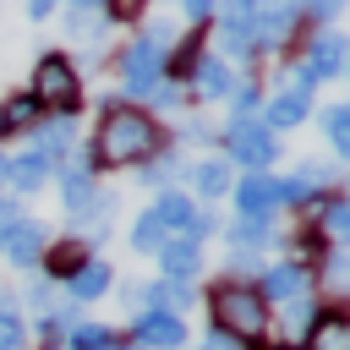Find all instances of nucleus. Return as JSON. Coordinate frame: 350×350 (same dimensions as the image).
I'll list each match as a JSON object with an SVG mask.
<instances>
[{
    "label": "nucleus",
    "mask_w": 350,
    "mask_h": 350,
    "mask_svg": "<svg viewBox=\"0 0 350 350\" xmlns=\"http://www.w3.org/2000/svg\"><path fill=\"white\" fill-rule=\"evenodd\" d=\"M339 5H345V0H295L301 22H334V16H339Z\"/></svg>",
    "instance_id": "33"
},
{
    "label": "nucleus",
    "mask_w": 350,
    "mask_h": 350,
    "mask_svg": "<svg viewBox=\"0 0 350 350\" xmlns=\"http://www.w3.org/2000/svg\"><path fill=\"white\" fill-rule=\"evenodd\" d=\"M159 279H197V268H202V241H191V235H170L159 252Z\"/></svg>",
    "instance_id": "14"
},
{
    "label": "nucleus",
    "mask_w": 350,
    "mask_h": 350,
    "mask_svg": "<svg viewBox=\"0 0 350 350\" xmlns=\"http://www.w3.org/2000/svg\"><path fill=\"white\" fill-rule=\"evenodd\" d=\"M312 230H317V235H334V241H339V235L350 230V202H345L339 191H328V197H323V208H317V224H312Z\"/></svg>",
    "instance_id": "24"
},
{
    "label": "nucleus",
    "mask_w": 350,
    "mask_h": 350,
    "mask_svg": "<svg viewBox=\"0 0 350 350\" xmlns=\"http://www.w3.org/2000/svg\"><path fill=\"white\" fill-rule=\"evenodd\" d=\"M164 241H170V230H164V224L153 219V208L131 219V252H159Z\"/></svg>",
    "instance_id": "28"
},
{
    "label": "nucleus",
    "mask_w": 350,
    "mask_h": 350,
    "mask_svg": "<svg viewBox=\"0 0 350 350\" xmlns=\"http://www.w3.org/2000/svg\"><path fill=\"white\" fill-rule=\"evenodd\" d=\"M71 5H77V11H93V5H104V0H71Z\"/></svg>",
    "instance_id": "41"
},
{
    "label": "nucleus",
    "mask_w": 350,
    "mask_h": 350,
    "mask_svg": "<svg viewBox=\"0 0 350 350\" xmlns=\"http://www.w3.org/2000/svg\"><path fill=\"white\" fill-rule=\"evenodd\" d=\"M180 170H186V164H180V153H164V159L142 164V175H137V180H142V186H159V191H170V180H175Z\"/></svg>",
    "instance_id": "31"
},
{
    "label": "nucleus",
    "mask_w": 350,
    "mask_h": 350,
    "mask_svg": "<svg viewBox=\"0 0 350 350\" xmlns=\"http://www.w3.org/2000/svg\"><path fill=\"white\" fill-rule=\"evenodd\" d=\"M268 235H273V219H246V213H241V219L224 230V241H230L235 252H252V246H262Z\"/></svg>",
    "instance_id": "25"
},
{
    "label": "nucleus",
    "mask_w": 350,
    "mask_h": 350,
    "mask_svg": "<svg viewBox=\"0 0 350 350\" xmlns=\"http://www.w3.org/2000/svg\"><path fill=\"white\" fill-rule=\"evenodd\" d=\"M224 159L246 170H268L279 159V137L262 131V120H230L224 126Z\"/></svg>",
    "instance_id": "5"
},
{
    "label": "nucleus",
    "mask_w": 350,
    "mask_h": 350,
    "mask_svg": "<svg viewBox=\"0 0 350 350\" xmlns=\"http://www.w3.org/2000/svg\"><path fill=\"white\" fill-rule=\"evenodd\" d=\"M55 180H60V202H66V213H88V202L98 197V180H93V164H88V159L55 164Z\"/></svg>",
    "instance_id": "13"
},
{
    "label": "nucleus",
    "mask_w": 350,
    "mask_h": 350,
    "mask_svg": "<svg viewBox=\"0 0 350 350\" xmlns=\"http://www.w3.org/2000/svg\"><path fill=\"white\" fill-rule=\"evenodd\" d=\"M306 115H312V93H306V88H279V93L257 109L262 131H273V137H279V131H290V126H301Z\"/></svg>",
    "instance_id": "11"
},
{
    "label": "nucleus",
    "mask_w": 350,
    "mask_h": 350,
    "mask_svg": "<svg viewBox=\"0 0 350 350\" xmlns=\"http://www.w3.org/2000/svg\"><path fill=\"white\" fill-rule=\"evenodd\" d=\"M345 49H350V44H345V38L334 33V27H323V33H317V38L306 44V60L295 66L290 88H306V93H312L317 82H334V77L345 71Z\"/></svg>",
    "instance_id": "6"
},
{
    "label": "nucleus",
    "mask_w": 350,
    "mask_h": 350,
    "mask_svg": "<svg viewBox=\"0 0 350 350\" xmlns=\"http://www.w3.org/2000/svg\"><path fill=\"white\" fill-rule=\"evenodd\" d=\"M55 5H60V0H27V16L44 22V16H55Z\"/></svg>",
    "instance_id": "38"
},
{
    "label": "nucleus",
    "mask_w": 350,
    "mask_h": 350,
    "mask_svg": "<svg viewBox=\"0 0 350 350\" xmlns=\"http://www.w3.org/2000/svg\"><path fill=\"white\" fill-rule=\"evenodd\" d=\"M197 350H241V345H235V339H224V334H213V328H208V339H202V345H197Z\"/></svg>",
    "instance_id": "39"
},
{
    "label": "nucleus",
    "mask_w": 350,
    "mask_h": 350,
    "mask_svg": "<svg viewBox=\"0 0 350 350\" xmlns=\"http://www.w3.org/2000/svg\"><path fill=\"white\" fill-rule=\"evenodd\" d=\"M44 180H55V159H44L38 148H27V153L11 159L5 191H11V197H33V191H44Z\"/></svg>",
    "instance_id": "15"
},
{
    "label": "nucleus",
    "mask_w": 350,
    "mask_h": 350,
    "mask_svg": "<svg viewBox=\"0 0 350 350\" xmlns=\"http://www.w3.org/2000/svg\"><path fill=\"white\" fill-rule=\"evenodd\" d=\"M159 148H164V126H159L148 109H137V104H109V109L98 115L88 164H93V170H126V164H148Z\"/></svg>",
    "instance_id": "1"
},
{
    "label": "nucleus",
    "mask_w": 350,
    "mask_h": 350,
    "mask_svg": "<svg viewBox=\"0 0 350 350\" xmlns=\"http://www.w3.org/2000/svg\"><path fill=\"white\" fill-rule=\"evenodd\" d=\"M323 191H334V170H328V164H301L295 175L279 180V208H306V202H317Z\"/></svg>",
    "instance_id": "12"
},
{
    "label": "nucleus",
    "mask_w": 350,
    "mask_h": 350,
    "mask_svg": "<svg viewBox=\"0 0 350 350\" xmlns=\"http://www.w3.org/2000/svg\"><path fill=\"white\" fill-rule=\"evenodd\" d=\"M257 11H262V0H219V27H230V33H252L257 27Z\"/></svg>",
    "instance_id": "26"
},
{
    "label": "nucleus",
    "mask_w": 350,
    "mask_h": 350,
    "mask_svg": "<svg viewBox=\"0 0 350 350\" xmlns=\"http://www.w3.org/2000/svg\"><path fill=\"white\" fill-rule=\"evenodd\" d=\"M16 219H27V213H22V197H0V230L16 224Z\"/></svg>",
    "instance_id": "36"
},
{
    "label": "nucleus",
    "mask_w": 350,
    "mask_h": 350,
    "mask_svg": "<svg viewBox=\"0 0 350 350\" xmlns=\"http://www.w3.org/2000/svg\"><path fill=\"white\" fill-rule=\"evenodd\" d=\"M197 93H202L208 104L230 98V93H235V71H230V60H219V55H202V60H197Z\"/></svg>",
    "instance_id": "20"
},
{
    "label": "nucleus",
    "mask_w": 350,
    "mask_h": 350,
    "mask_svg": "<svg viewBox=\"0 0 350 350\" xmlns=\"http://www.w3.org/2000/svg\"><path fill=\"white\" fill-rule=\"evenodd\" d=\"M22 345H27L22 317H16V312H0V350H22Z\"/></svg>",
    "instance_id": "34"
},
{
    "label": "nucleus",
    "mask_w": 350,
    "mask_h": 350,
    "mask_svg": "<svg viewBox=\"0 0 350 350\" xmlns=\"http://www.w3.org/2000/svg\"><path fill=\"white\" fill-rule=\"evenodd\" d=\"M284 306H290V334H306L323 301H312V295H301V301H284Z\"/></svg>",
    "instance_id": "32"
},
{
    "label": "nucleus",
    "mask_w": 350,
    "mask_h": 350,
    "mask_svg": "<svg viewBox=\"0 0 350 350\" xmlns=\"http://www.w3.org/2000/svg\"><path fill=\"white\" fill-rule=\"evenodd\" d=\"M38 120H44V104H38L27 88L0 104V137H11V131H38Z\"/></svg>",
    "instance_id": "19"
},
{
    "label": "nucleus",
    "mask_w": 350,
    "mask_h": 350,
    "mask_svg": "<svg viewBox=\"0 0 350 350\" xmlns=\"http://www.w3.org/2000/svg\"><path fill=\"white\" fill-rule=\"evenodd\" d=\"M230 186H235V164L230 159H197V170H191V191L197 197H208V202H219V197H230Z\"/></svg>",
    "instance_id": "17"
},
{
    "label": "nucleus",
    "mask_w": 350,
    "mask_h": 350,
    "mask_svg": "<svg viewBox=\"0 0 350 350\" xmlns=\"http://www.w3.org/2000/svg\"><path fill=\"white\" fill-rule=\"evenodd\" d=\"M306 350H350V317H345V306H334V301L317 306V317L306 328Z\"/></svg>",
    "instance_id": "16"
},
{
    "label": "nucleus",
    "mask_w": 350,
    "mask_h": 350,
    "mask_svg": "<svg viewBox=\"0 0 350 350\" xmlns=\"http://www.w3.org/2000/svg\"><path fill=\"white\" fill-rule=\"evenodd\" d=\"M224 104H230L235 120H257V109H262V88H257V82H235V93H230Z\"/></svg>",
    "instance_id": "29"
},
{
    "label": "nucleus",
    "mask_w": 350,
    "mask_h": 350,
    "mask_svg": "<svg viewBox=\"0 0 350 350\" xmlns=\"http://www.w3.org/2000/svg\"><path fill=\"white\" fill-rule=\"evenodd\" d=\"M170 33L164 27H148V33H137L131 44H126V55H120V82H126V104H137V98H148L159 82H164V60H170V44H164Z\"/></svg>",
    "instance_id": "3"
},
{
    "label": "nucleus",
    "mask_w": 350,
    "mask_h": 350,
    "mask_svg": "<svg viewBox=\"0 0 350 350\" xmlns=\"http://www.w3.org/2000/svg\"><path fill=\"white\" fill-rule=\"evenodd\" d=\"M104 5H109V16H115V22H131V16H137L148 0H104Z\"/></svg>",
    "instance_id": "35"
},
{
    "label": "nucleus",
    "mask_w": 350,
    "mask_h": 350,
    "mask_svg": "<svg viewBox=\"0 0 350 350\" xmlns=\"http://www.w3.org/2000/svg\"><path fill=\"white\" fill-rule=\"evenodd\" d=\"M175 5H180V11H186V16H197V22H202V16H213V11H219V0H175Z\"/></svg>",
    "instance_id": "37"
},
{
    "label": "nucleus",
    "mask_w": 350,
    "mask_h": 350,
    "mask_svg": "<svg viewBox=\"0 0 350 350\" xmlns=\"http://www.w3.org/2000/svg\"><path fill=\"white\" fill-rule=\"evenodd\" d=\"M27 93L44 104V115H49V109H55V115H77V104H82V77H77V66H71L66 55H38Z\"/></svg>",
    "instance_id": "4"
},
{
    "label": "nucleus",
    "mask_w": 350,
    "mask_h": 350,
    "mask_svg": "<svg viewBox=\"0 0 350 350\" xmlns=\"http://www.w3.org/2000/svg\"><path fill=\"white\" fill-rule=\"evenodd\" d=\"M230 191H235V208L246 219H273L279 213V175H268V170H246Z\"/></svg>",
    "instance_id": "9"
},
{
    "label": "nucleus",
    "mask_w": 350,
    "mask_h": 350,
    "mask_svg": "<svg viewBox=\"0 0 350 350\" xmlns=\"http://www.w3.org/2000/svg\"><path fill=\"white\" fill-rule=\"evenodd\" d=\"M109 284H115L109 262H104V257H88V262H82V268L66 279V295H71V306H82V301H98Z\"/></svg>",
    "instance_id": "18"
},
{
    "label": "nucleus",
    "mask_w": 350,
    "mask_h": 350,
    "mask_svg": "<svg viewBox=\"0 0 350 350\" xmlns=\"http://www.w3.org/2000/svg\"><path fill=\"white\" fill-rule=\"evenodd\" d=\"M66 350H120V339L104 328V323H77L66 334Z\"/></svg>",
    "instance_id": "27"
},
{
    "label": "nucleus",
    "mask_w": 350,
    "mask_h": 350,
    "mask_svg": "<svg viewBox=\"0 0 350 350\" xmlns=\"http://www.w3.org/2000/svg\"><path fill=\"white\" fill-rule=\"evenodd\" d=\"M323 131H328L334 153H350V109H345V104H328V109H323Z\"/></svg>",
    "instance_id": "30"
},
{
    "label": "nucleus",
    "mask_w": 350,
    "mask_h": 350,
    "mask_svg": "<svg viewBox=\"0 0 350 350\" xmlns=\"http://www.w3.org/2000/svg\"><path fill=\"white\" fill-rule=\"evenodd\" d=\"M93 252H88V241H60V246H44V279H71L82 262H88Z\"/></svg>",
    "instance_id": "22"
},
{
    "label": "nucleus",
    "mask_w": 350,
    "mask_h": 350,
    "mask_svg": "<svg viewBox=\"0 0 350 350\" xmlns=\"http://www.w3.org/2000/svg\"><path fill=\"white\" fill-rule=\"evenodd\" d=\"M33 137H38V153L60 164V159L71 153V142H77V120H71V115H55V120H38V131H33Z\"/></svg>",
    "instance_id": "21"
},
{
    "label": "nucleus",
    "mask_w": 350,
    "mask_h": 350,
    "mask_svg": "<svg viewBox=\"0 0 350 350\" xmlns=\"http://www.w3.org/2000/svg\"><path fill=\"white\" fill-rule=\"evenodd\" d=\"M131 339L142 350H180L186 345V317L164 312V306H148V312H131Z\"/></svg>",
    "instance_id": "7"
},
{
    "label": "nucleus",
    "mask_w": 350,
    "mask_h": 350,
    "mask_svg": "<svg viewBox=\"0 0 350 350\" xmlns=\"http://www.w3.org/2000/svg\"><path fill=\"white\" fill-rule=\"evenodd\" d=\"M312 262H301V257H290V262H273V268H262V279H257V295L262 301H301L306 290H312Z\"/></svg>",
    "instance_id": "8"
},
{
    "label": "nucleus",
    "mask_w": 350,
    "mask_h": 350,
    "mask_svg": "<svg viewBox=\"0 0 350 350\" xmlns=\"http://www.w3.org/2000/svg\"><path fill=\"white\" fill-rule=\"evenodd\" d=\"M191 213H197V202L186 197V191H159V202H153V219L170 230V235H186V224H191Z\"/></svg>",
    "instance_id": "23"
},
{
    "label": "nucleus",
    "mask_w": 350,
    "mask_h": 350,
    "mask_svg": "<svg viewBox=\"0 0 350 350\" xmlns=\"http://www.w3.org/2000/svg\"><path fill=\"white\" fill-rule=\"evenodd\" d=\"M44 246H49V235H44L38 219H16V224L0 230V252H5V262H16V268H38Z\"/></svg>",
    "instance_id": "10"
},
{
    "label": "nucleus",
    "mask_w": 350,
    "mask_h": 350,
    "mask_svg": "<svg viewBox=\"0 0 350 350\" xmlns=\"http://www.w3.org/2000/svg\"><path fill=\"white\" fill-rule=\"evenodd\" d=\"M208 317H213V334H224V339H235V345H257V339L268 334V301H262L257 284H246V279L213 284Z\"/></svg>",
    "instance_id": "2"
},
{
    "label": "nucleus",
    "mask_w": 350,
    "mask_h": 350,
    "mask_svg": "<svg viewBox=\"0 0 350 350\" xmlns=\"http://www.w3.org/2000/svg\"><path fill=\"white\" fill-rule=\"evenodd\" d=\"M5 175H11V159L0 153V197H5Z\"/></svg>",
    "instance_id": "40"
}]
</instances>
